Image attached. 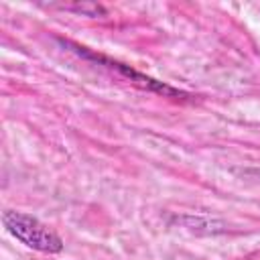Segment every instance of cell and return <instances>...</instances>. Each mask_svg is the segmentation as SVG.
<instances>
[{
  "label": "cell",
  "instance_id": "cell-1",
  "mask_svg": "<svg viewBox=\"0 0 260 260\" xmlns=\"http://www.w3.org/2000/svg\"><path fill=\"white\" fill-rule=\"evenodd\" d=\"M2 223L10 236H14L18 242H22L30 250H37L43 254H57L63 250V240L53 230H49L43 221H39L28 213L6 209L2 213Z\"/></svg>",
  "mask_w": 260,
  "mask_h": 260
},
{
  "label": "cell",
  "instance_id": "cell-2",
  "mask_svg": "<svg viewBox=\"0 0 260 260\" xmlns=\"http://www.w3.org/2000/svg\"><path fill=\"white\" fill-rule=\"evenodd\" d=\"M65 8H67V10L83 12V14H87V16H95V14L104 12V8H102V6H98V4H77V6H65Z\"/></svg>",
  "mask_w": 260,
  "mask_h": 260
}]
</instances>
